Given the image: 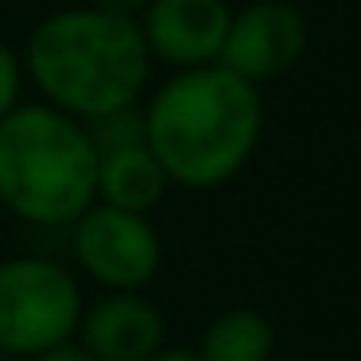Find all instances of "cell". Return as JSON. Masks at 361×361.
<instances>
[{
  "mask_svg": "<svg viewBox=\"0 0 361 361\" xmlns=\"http://www.w3.org/2000/svg\"><path fill=\"white\" fill-rule=\"evenodd\" d=\"M229 20H233L229 0H152L136 24L148 43L152 63H167L171 71H195V66L221 63Z\"/></svg>",
  "mask_w": 361,
  "mask_h": 361,
  "instance_id": "obj_7",
  "label": "cell"
},
{
  "mask_svg": "<svg viewBox=\"0 0 361 361\" xmlns=\"http://www.w3.org/2000/svg\"><path fill=\"white\" fill-rule=\"evenodd\" d=\"M24 86H27L24 59H20V51H12L0 39V121L8 117L16 105H24Z\"/></svg>",
  "mask_w": 361,
  "mask_h": 361,
  "instance_id": "obj_12",
  "label": "cell"
},
{
  "mask_svg": "<svg viewBox=\"0 0 361 361\" xmlns=\"http://www.w3.org/2000/svg\"><path fill=\"white\" fill-rule=\"evenodd\" d=\"M86 133H90V140H94L97 156L144 144V109L140 105H128V109L105 113V117H97V121H86Z\"/></svg>",
  "mask_w": 361,
  "mask_h": 361,
  "instance_id": "obj_11",
  "label": "cell"
},
{
  "mask_svg": "<svg viewBox=\"0 0 361 361\" xmlns=\"http://www.w3.org/2000/svg\"><path fill=\"white\" fill-rule=\"evenodd\" d=\"M82 283L51 252H20L0 260V357H39L71 342L82 322Z\"/></svg>",
  "mask_w": 361,
  "mask_h": 361,
  "instance_id": "obj_4",
  "label": "cell"
},
{
  "mask_svg": "<svg viewBox=\"0 0 361 361\" xmlns=\"http://www.w3.org/2000/svg\"><path fill=\"white\" fill-rule=\"evenodd\" d=\"M148 361H202V357H198V350H187V345H164Z\"/></svg>",
  "mask_w": 361,
  "mask_h": 361,
  "instance_id": "obj_15",
  "label": "cell"
},
{
  "mask_svg": "<svg viewBox=\"0 0 361 361\" xmlns=\"http://www.w3.org/2000/svg\"><path fill=\"white\" fill-rule=\"evenodd\" d=\"M167 190H171V179L148 144L97 156V202L152 218V210L167 198Z\"/></svg>",
  "mask_w": 361,
  "mask_h": 361,
  "instance_id": "obj_9",
  "label": "cell"
},
{
  "mask_svg": "<svg viewBox=\"0 0 361 361\" xmlns=\"http://www.w3.org/2000/svg\"><path fill=\"white\" fill-rule=\"evenodd\" d=\"M32 361H97V357L78 342V338H71V342H59V345H51V350H43L39 357H32Z\"/></svg>",
  "mask_w": 361,
  "mask_h": 361,
  "instance_id": "obj_13",
  "label": "cell"
},
{
  "mask_svg": "<svg viewBox=\"0 0 361 361\" xmlns=\"http://www.w3.org/2000/svg\"><path fill=\"white\" fill-rule=\"evenodd\" d=\"M66 245L82 276L102 291H144L164 268V237L156 221L94 202L71 229Z\"/></svg>",
  "mask_w": 361,
  "mask_h": 361,
  "instance_id": "obj_5",
  "label": "cell"
},
{
  "mask_svg": "<svg viewBox=\"0 0 361 361\" xmlns=\"http://www.w3.org/2000/svg\"><path fill=\"white\" fill-rule=\"evenodd\" d=\"M0 361H4V357H0Z\"/></svg>",
  "mask_w": 361,
  "mask_h": 361,
  "instance_id": "obj_16",
  "label": "cell"
},
{
  "mask_svg": "<svg viewBox=\"0 0 361 361\" xmlns=\"http://www.w3.org/2000/svg\"><path fill=\"white\" fill-rule=\"evenodd\" d=\"M97 202V148L86 125L47 102L0 121V206L27 229H71Z\"/></svg>",
  "mask_w": 361,
  "mask_h": 361,
  "instance_id": "obj_3",
  "label": "cell"
},
{
  "mask_svg": "<svg viewBox=\"0 0 361 361\" xmlns=\"http://www.w3.org/2000/svg\"><path fill=\"white\" fill-rule=\"evenodd\" d=\"M276 353V326L268 314L252 307H229L206 322L198 338L202 361H272Z\"/></svg>",
  "mask_w": 361,
  "mask_h": 361,
  "instance_id": "obj_10",
  "label": "cell"
},
{
  "mask_svg": "<svg viewBox=\"0 0 361 361\" xmlns=\"http://www.w3.org/2000/svg\"><path fill=\"white\" fill-rule=\"evenodd\" d=\"M74 338L97 361H148L167 345V319L144 291H102L82 307Z\"/></svg>",
  "mask_w": 361,
  "mask_h": 361,
  "instance_id": "obj_8",
  "label": "cell"
},
{
  "mask_svg": "<svg viewBox=\"0 0 361 361\" xmlns=\"http://www.w3.org/2000/svg\"><path fill=\"white\" fill-rule=\"evenodd\" d=\"M264 136L260 86L221 63L175 71L144 105V144L171 187L214 190L249 167Z\"/></svg>",
  "mask_w": 361,
  "mask_h": 361,
  "instance_id": "obj_1",
  "label": "cell"
},
{
  "mask_svg": "<svg viewBox=\"0 0 361 361\" xmlns=\"http://www.w3.org/2000/svg\"><path fill=\"white\" fill-rule=\"evenodd\" d=\"M20 59L43 102L82 125L140 105L152 78V55L140 24L94 4L43 16Z\"/></svg>",
  "mask_w": 361,
  "mask_h": 361,
  "instance_id": "obj_2",
  "label": "cell"
},
{
  "mask_svg": "<svg viewBox=\"0 0 361 361\" xmlns=\"http://www.w3.org/2000/svg\"><path fill=\"white\" fill-rule=\"evenodd\" d=\"M307 16L288 0H252L229 20V35L221 47V66L241 74L245 82L283 78L307 55Z\"/></svg>",
  "mask_w": 361,
  "mask_h": 361,
  "instance_id": "obj_6",
  "label": "cell"
},
{
  "mask_svg": "<svg viewBox=\"0 0 361 361\" xmlns=\"http://www.w3.org/2000/svg\"><path fill=\"white\" fill-rule=\"evenodd\" d=\"M94 8L113 12V16H128V20H140V12L148 8L152 0H90Z\"/></svg>",
  "mask_w": 361,
  "mask_h": 361,
  "instance_id": "obj_14",
  "label": "cell"
}]
</instances>
